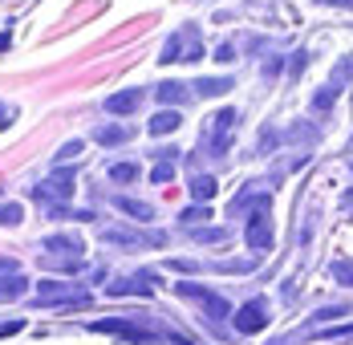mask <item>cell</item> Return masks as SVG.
Wrapping results in <instances>:
<instances>
[{"label": "cell", "mask_w": 353, "mask_h": 345, "mask_svg": "<svg viewBox=\"0 0 353 345\" xmlns=\"http://www.w3.org/2000/svg\"><path fill=\"white\" fill-rule=\"evenodd\" d=\"M329 276H333L337 284H353V260H333Z\"/></svg>", "instance_id": "7402d4cb"}, {"label": "cell", "mask_w": 353, "mask_h": 345, "mask_svg": "<svg viewBox=\"0 0 353 345\" xmlns=\"http://www.w3.org/2000/svg\"><path fill=\"white\" fill-rule=\"evenodd\" d=\"M8 118H12V110H8V106H0V126H8Z\"/></svg>", "instance_id": "f546056e"}, {"label": "cell", "mask_w": 353, "mask_h": 345, "mask_svg": "<svg viewBox=\"0 0 353 345\" xmlns=\"http://www.w3.org/2000/svg\"><path fill=\"white\" fill-rule=\"evenodd\" d=\"M139 163H114V167H110V179H114V183H139Z\"/></svg>", "instance_id": "d6986e66"}, {"label": "cell", "mask_w": 353, "mask_h": 345, "mask_svg": "<svg viewBox=\"0 0 353 345\" xmlns=\"http://www.w3.org/2000/svg\"><path fill=\"white\" fill-rule=\"evenodd\" d=\"M8 41H12V37H8V33H0V53H4V49H8Z\"/></svg>", "instance_id": "d6a6232c"}, {"label": "cell", "mask_w": 353, "mask_h": 345, "mask_svg": "<svg viewBox=\"0 0 353 345\" xmlns=\"http://www.w3.org/2000/svg\"><path fill=\"white\" fill-rule=\"evenodd\" d=\"M77 155H81V142L73 138V142H65V146L57 150V163H65V159H77Z\"/></svg>", "instance_id": "484cf974"}, {"label": "cell", "mask_w": 353, "mask_h": 345, "mask_svg": "<svg viewBox=\"0 0 353 345\" xmlns=\"http://www.w3.org/2000/svg\"><path fill=\"white\" fill-rule=\"evenodd\" d=\"M215 61H219V66H228V61H236V49H232V45L223 41V45L215 49Z\"/></svg>", "instance_id": "4316f807"}, {"label": "cell", "mask_w": 353, "mask_h": 345, "mask_svg": "<svg viewBox=\"0 0 353 345\" xmlns=\"http://www.w3.org/2000/svg\"><path fill=\"white\" fill-rule=\"evenodd\" d=\"M199 57H203V41H199L195 29H175V33L167 37L163 53H159L163 66H175V61H199Z\"/></svg>", "instance_id": "6da1fadb"}, {"label": "cell", "mask_w": 353, "mask_h": 345, "mask_svg": "<svg viewBox=\"0 0 353 345\" xmlns=\"http://www.w3.org/2000/svg\"><path fill=\"white\" fill-rule=\"evenodd\" d=\"M232 325H236V333H260V329L268 325V301H264V297L244 301L240 309L232 313Z\"/></svg>", "instance_id": "277c9868"}, {"label": "cell", "mask_w": 353, "mask_h": 345, "mask_svg": "<svg viewBox=\"0 0 353 345\" xmlns=\"http://www.w3.org/2000/svg\"><path fill=\"white\" fill-rule=\"evenodd\" d=\"M25 293H29V276L21 273L12 256H0V301H21Z\"/></svg>", "instance_id": "5b68a950"}, {"label": "cell", "mask_w": 353, "mask_h": 345, "mask_svg": "<svg viewBox=\"0 0 353 345\" xmlns=\"http://www.w3.org/2000/svg\"><path fill=\"white\" fill-rule=\"evenodd\" d=\"M94 142H102V146H118V142H130V126H122V122L98 126V130H94Z\"/></svg>", "instance_id": "9a60e30c"}, {"label": "cell", "mask_w": 353, "mask_h": 345, "mask_svg": "<svg viewBox=\"0 0 353 345\" xmlns=\"http://www.w3.org/2000/svg\"><path fill=\"white\" fill-rule=\"evenodd\" d=\"M248 248L252 252H268L272 248V224H268V199L256 204V215L248 219Z\"/></svg>", "instance_id": "9c48e42d"}, {"label": "cell", "mask_w": 353, "mask_h": 345, "mask_svg": "<svg viewBox=\"0 0 353 345\" xmlns=\"http://www.w3.org/2000/svg\"><path fill=\"white\" fill-rule=\"evenodd\" d=\"M114 207H118L122 215H130L134 224H150V219H154V207L142 204V199H130V195H114Z\"/></svg>", "instance_id": "8fae6325"}, {"label": "cell", "mask_w": 353, "mask_h": 345, "mask_svg": "<svg viewBox=\"0 0 353 345\" xmlns=\"http://www.w3.org/2000/svg\"><path fill=\"white\" fill-rule=\"evenodd\" d=\"M228 90H232V77H199L195 81V94H203V98H219Z\"/></svg>", "instance_id": "e0dca14e"}, {"label": "cell", "mask_w": 353, "mask_h": 345, "mask_svg": "<svg viewBox=\"0 0 353 345\" xmlns=\"http://www.w3.org/2000/svg\"><path fill=\"white\" fill-rule=\"evenodd\" d=\"M341 313H345V305H325V309H317V321H333Z\"/></svg>", "instance_id": "83f0119b"}, {"label": "cell", "mask_w": 353, "mask_h": 345, "mask_svg": "<svg viewBox=\"0 0 353 345\" xmlns=\"http://www.w3.org/2000/svg\"><path fill=\"white\" fill-rule=\"evenodd\" d=\"M191 236H195V240H203V244H219V240H228V228H203V232H195V228H191Z\"/></svg>", "instance_id": "cb8c5ba5"}, {"label": "cell", "mask_w": 353, "mask_h": 345, "mask_svg": "<svg viewBox=\"0 0 353 345\" xmlns=\"http://www.w3.org/2000/svg\"><path fill=\"white\" fill-rule=\"evenodd\" d=\"M179 126H183V118H179V110H159V114L150 118V126H146V130H150V135L159 138V135H175Z\"/></svg>", "instance_id": "5bb4252c"}, {"label": "cell", "mask_w": 353, "mask_h": 345, "mask_svg": "<svg viewBox=\"0 0 353 345\" xmlns=\"http://www.w3.org/2000/svg\"><path fill=\"white\" fill-rule=\"evenodd\" d=\"M208 219H212V207L208 204L187 207V211H183V224H187V228H199V224H208Z\"/></svg>", "instance_id": "44dd1931"}, {"label": "cell", "mask_w": 353, "mask_h": 345, "mask_svg": "<svg viewBox=\"0 0 353 345\" xmlns=\"http://www.w3.org/2000/svg\"><path fill=\"white\" fill-rule=\"evenodd\" d=\"M350 77H353V57H341V61H337V69H333V77H329V86H325L317 98H313V110H317V114H329V110H333V102H337V94L345 90V81H350Z\"/></svg>", "instance_id": "8992f818"}, {"label": "cell", "mask_w": 353, "mask_h": 345, "mask_svg": "<svg viewBox=\"0 0 353 345\" xmlns=\"http://www.w3.org/2000/svg\"><path fill=\"white\" fill-rule=\"evenodd\" d=\"M154 94H159V102H167V106H183L187 98H191V90H187L183 81H163Z\"/></svg>", "instance_id": "2e32d148"}, {"label": "cell", "mask_w": 353, "mask_h": 345, "mask_svg": "<svg viewBox=\"0 0 353 345\" xmlns=\"http://www.w3.org/2000/svg\"><path fill=\"white\" fill-rule=\"evenodd\" d=\"M276 142H281V135H276V130H272V126H268V130H264V135L256 138V146H260V155H272V150H276Z\"/></svg>", "instance_id": "d4e9b609"}, {"label": "cell", "mask_w": 353, "mask_h": 345, "mask_svg": "<svg viewBox=\"0 0 353 345\" xmlns=\"http://www.w3.org/2000/svg\"><path fill=\"white\" fill-rule=\"evenodd\" d=\"M232 130H236V110H219L212 118V130H208V150L212 155H228V142H232Z\"/></svg>", "instance_id": "ba28073f"}, {"label": "cell", "mask_w": 353, "mask_h": 345, "mask_svg": "<svg viewBox=\"0 0 353 345\" xmlns=\"http://www.w3.org/2000/svg\"><path fill=\"white\" fill-rule=\"evenodd\" d=\"M21 215H25L21 204H0V224H4V228H17V224H21Z\"/></svg>", "instance_id": "603a6c76"}, {"label": "cell", "mask_w": 353, "mask_h": 345, "mask_svg": "<svg viewBox=\"0 0 353 345\" xmlns=\"http://www.w3.org/2000/svg\"><path fill=\"white\" fill-rule=\"evenodd\" d=\"M154 273H134V276H118L114 284H110L106 293L110 297H154Z\"/></svg>", "instance_id": "30bf717a"}, {"label": "cell", "mask_w": 353, "mask_h": 345, "mask_svg": "<svg viewBox=\"0 0 353 345\" xmlns=\"http://www.w3.org/2000/svg\"><path fill=\"white\" fill-rule=\"evenodd\" d=\"M142 102L139 90H118V94H110L106 98V114H134Z\"/></svg>", "instance_id": "7c38bea8"}, {"label": "cell", "mask_w": 353, "mask_h": 345, "mask_svg": "<svg viewBox=\"0 0 353 345\" xmlns=\"http://www.w3.org/2000/svg\"><path fill=\"white\" fill-rule=\"evenodd\" d=\"M175 288H179V297L195 301V305L203 309V317H208V321H223V317H232L228 297H219V293H212V288H199L195 280H183V284H175Z\"/></svg>", "instance_id": "7a4b0ae2"}, {"label": "cell", "mask_w": 353, "mask_h": 345, "mask_svg": "<svg viewBox=\"0 0 353 345\" xmlns=\"http://www.w3.org/2000/svg\"><path fill=\"white\" fill-rule=\"evenodd\" d=\"M25 329V321H8V325H0V337H8V333H21Z\"/></svg>", "instance_id": "f1b7e54d"}, {"label": "cell", "mask_w": 353, "mask_h": 345, "mask_svg": "<svg viewBox=\"0 0 353 345\" xmlns=\"http://www.w3.org/2000/svg\"><path fill=\"white\" fill-rule=\"evenodd\" d=\"M45 248H49L53 256H61V260H81V240H77V236H49Z\"/></svg>", "instance_id": "4fadbf2b"}, {"label": "cell", "mask_w": 353, "mask_h": 345, "mask_svg": "<svg viewBox=\"0 0 353 345\" xmlns=\"http://www.w3.org/2000/svg\"><path fill=\"white\" fill-rule=\"evenodd\" d=\"M171 179H175V159H159V163H154V171H150V183H159V187H163V183H171Z\"/></svg>", "instance_id": "ffe728a7"}, {"label": "cell", "mask_w": 353, "mask_h": 345, "mask_svg": "<svg viewBox=\"0 0 353 345\" xmlns=\"http://www.w3.org/2000/svg\"><path fill=\"white\" fill-rule=\"evenodd\" d=\"M215 187H219V183H215L212 175H191V199L208 204V199L215 195Z\"/></svg>", "instance_id": "ac0fdd59"}, {"label": "cell", "mask_w": 353, "mask_h": 345, "mask_svg": "<svg viewBox=\"0 0 353 345\" xmlns=\"http://www.w3.org/2000/svg\"><path fill=\"white\" fill-rule=\"evenodd\" d=\"M321 4H341V8H353V0H321Z\"/></svg>", "instance_id": "4dcf8cb0"}, {"label": "cell", "mask_w": 353, "mask_h": 345, "mask_svg": "<svg viewBox=\"0 0 353 345\" xmlns=\"http://www.w3.org/2000/svg\"><path fill=\"white\" fill-rule=\"evenodd\" d=\"M341 207H345V211H350V215H353V191H350V195H345V199H341Z\"/></svg>", "instance_id": "1f68e13d"}, {"label": "cell", "mask_w": 353, "mask_h": 345, "mask_svg": "<svg viewBox=\"0 0 353 345\" xmlns=\"http://www.w3.org/2000/svg\"><path fill=\"white\" fill-rule=\"evenodd\" d=\"M29 195H33L37 204H45V207L70 204V199H73V171H57L53 179H45V183L29 187Z\"/></svg>", "instance_id": "3957f363"}, {"label": "cell", "mask_w": 353, "mask_h": 345, "mask_svg": "<svg viewBox=\"0 0 353 345\" xmlns=\"http://www.w3.org/2000/svg\"><path fill=\"white\" fill-rule=\"evenodd\" d=\"M106 244H122V248H163L167 236L163 232H130V228H106L102 232Z\"/></svg>", "instance_id": "52a82bcc"}]
</instances>
